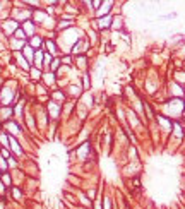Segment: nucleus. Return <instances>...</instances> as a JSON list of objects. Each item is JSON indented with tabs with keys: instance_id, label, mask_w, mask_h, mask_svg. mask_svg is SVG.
Returning <instances> with one entry per match:
<instances>
[{
	"instance_id": "f3484780",
	"label": "nucleus",
	"mask_w": 185,
	"mask_h": 209,
	"mask_svg": "<svg viewBox=\"0 0 185 209\" xmlns=\"http://www.w3.org/2000/svg\"><path fill=\"white\" fill-rule=\"evenodd\" d=\"M24 53L28 55V58H31V48H29V46H26V48H24Z\"/></svg>"
},
{
	"instance_id": "39448f33",
	"label": "nucleus",
	"mask_w": 185,
	"mask_h": 209,
	"mask_svg": "<svg viewBox=\"0 0 185 209\" xmlns=\"http://www.w3.org/2000/svg\"><path fill=\"white\" fill-rule=\"evenodd\" d=\"M16 28H17L16 21H7V22L4 24V29H5V31H14Z\"/></svg>"
},
{
	"instance_id": "a211bd4d",
	"label": "nucleus",
	"mask_w": 185,
	"mask_h": 209,
	"mask_svg": "<svg viewBox=\"0 0 185 209\" xmlns=\"http://www.w3.org/2000/svg\"><path fill=\"white\" fill-rule=\"evenodd\" d=\"M105 209H110V199H105Z\"/></svg>"
},
{
	"instance_id": "423d86ee",
	"label": "nucleus",
	"mask_w": 185,
	"mask_h": 209,
	"mask_svg": "<svg viewBox=\"0 0 185 209\" xmlns=\"http://www.w3.org/2000/svg\"><path fill=\"white\" fill-rule=\"evenodd\" d=\"M17 62H19V65L22 67V69H28V67H29V65H28V62H26V58H22L19 53H17Z\"/></svg>"
},
{
	"instance_id": "20e7f679",
	"label": "nucleus",
	"mask_w": 185,
	"mask_h": 209,
	"mask_svg": "<svg viewBox=\"0 0 185 209\" xmlns=\"http://www.w3.org/2000/svg\"><path fill=\"white\" fill-rule=\"evenodd\" d=\"M173 130H175V135H177V137H182V135H183V129H182V125L180 123H173Z\"/></svg>"
},
{
	"instance_id": "dca6fc26",
	"label": "nucleus",
	"mask_w": 185,
	"mask_h": 209,
	"mask_svg": "<svg viewBox=\"0 0 185 209\" xmlns=\"http://www.w3.org/2000/svg\"><path fill=\"white\" fill-rule=\"evenodd\" d=\"M113 26H115V28L122 26V19H120V17H117V19H115V24H113Z\"/></svg>"
},
{
	"instance_id": "7ed1b4c3",
	"label": "nucleus",
	"mask_w": 185,
	"mask_h": 209,
	"mask_svg": "<svg viewBox=\"0 0 185 209\" xmlns=\"http://www.w3.org/2000/svg\"><path fill=\"white\" fill-rule=\"evenodd\" d=\"M10 148L14 149V153H16V154H21V148H19V144H17V141L14 139V137H10Z\"/></svg>"
},
{
	"instance_id": "ddd939ff",
	"label": "nucleus",
	"mask_w": 185,
	"mask_h": 209,
	"mask_svg": "<svg viewBox=\"0 0 185 209\" xmlns=\"http://www.w3.org/2000/svg\"><path fill=\"white\" fill-rule=\"evenodd\" d=\"M34 60H36V65H41V52H38V53H36Z\"/></svg>"
},
{
	"instance_id": "4468645a",
	"label": "nucleus",
	"mask_w": 185,
	"mask_h": 209,
	"mask_svg": "<svg viewBox=\"0 0 185 209\" xmlns=\"http://www.w3.org/2000/svg\"><path fill=\"white\" fill-rule=\"evenodd\" d=\"M31 43H33L34 46H40V45H41V40H40V38H33V41H31Z\"/></svg>"
},
{
	"instance_id": "1a4fd4ad",
	"label": "nucleus",
	"mask_w": 185,
	"mask_h": 209,
	"mask_svg": "<svg viewBox=\"0 0 185 209\" xmlns=\"http://www.w3.org/2000/svg\"><path fill=\"white\" fill-rule=\"evenodd\" d=\"M160 123L166 129V130H170V122H168V120H164V117H160Z\"/></svg>"
},
{
	"instance_id": "9d476101",
	"label": "nucleus",
	"mask_w": 185,
	"mask_h": 209,
	"mask_svg": "<svg viewBox=\"0 0 185 209\" xmlns=\"http://www.w3.org/2000/svg\"><path fill=\"white\" fill-rule=\"evenodd\" d=\"M175 77H177L178 82H185V74H183V72H177V74H175Z\"/></svg>"
},
{
	"instance_id": "aec40b11",
	"label": "nucleus",
	"mask_w": 185,
	"mask_h": 209,
	"mask_svg": "<svg viewBox=\"0 0 185 209\" xmlns=\"http://www.w3.org/2000/svg\"><path fill=\"white\" fill-rule=\"evenodd\" d=\"M0 166H2V168H7V164H5L4 160H0Z\"/></svg>"
},
{
	"instance_id": "9b49d317",
	"label": "nucleus",
	"mask_w": 185,
	"mask_h": 209,
	"mask_svg": "<svg viewBox=\"0 0 185 209\" xmlns=\"http://www.w3.org/2000/svg\"><path fill=\"white\" fill-rule=\"evenodd\" d=\"M45 77H46V79H45V81H46V82H48V84H50V82H53V81H55V79H53V77H55V74H46V75H45Z\"/></svg>"
},
{
	"instance_id": "6e6552de",
	"label": "nucleus",
	"mask_w": 185,
	"mask_h": 209,
	"mask_svg": "<svg viewBox=\"0 0 185 209\" xmlns=\"http://www.w3.org/2000/svg\"><path fill=\"white\" fill-rule=\"evenodd\" d=\"M16 38H17V40H24V38H26V31H22V29H16Z\"/></svg>"
},
{
	"instance_id": "f257e3e1",
	"label": "nucleus",
	"mask_w": 185,
	"mask_h": 209,
	"mask_svg": "<svg viewBox=\"0 0 185 209\" xmlns=\"http://www.w3.org/2000/svg\"><path fill=\"white\" fill-rule=\"evenodd\" d=\"M98 26H99L101 29H105V28H110V26H111V17H110V16L99 17V21H98Z\"/></svg>"
},
{
	"instance_id": "6ab92c4d",
	"label": "nucleus",
	"mask_w": 185,
	"mask_h": 209,
	"mask_svg": "<svg viewBox=\"0 0 185 209\" xmlns=\"http://www.w3.org/2000/svg\"><path fill=\"white\" fill-rule=\"evenodd\" d=\"M2 154H4L5 158H10V154H9V151H7V149H4V151H2Z\"/></svg>"
},
{
	"instance_id": "0eeeda50",
	"label": "nucleus",
	"mask_w": 185,
	"mask_h": 209,
	"mask_svg": "<svg viewBox=\"0 0 185 209\" xmlns=\"http://www.w3.org/2000/svg\"><path fill=\"white\" fill-rule=\"evenodd\" d=\"M31 77H33L34 81H38V79H41V72L38 69H31Z\"/></svg>"
},
{
	"instance_id": "f03ea898",
	"label": "nucleus",
	"mask_w": 185,
	"mask_h": 209,
	"mask_svg": "<svg viewBox=\"0 0 185 209\" xmlns=\"http://www.w3.org/2000/svg\"><path fill=\"white\" fill-rule=\"evenodd\" d=\"M110 7H111V2L101 4V9L98 10V16H99V17H105V14H108V12H110Z\"/></svg>"
},
{
	"instance_id": "f8f14e48",
	"label": "nucleus",
	"mask_w": 185,
	"mask_h": 209,
	"mask_svg": "<svg viewBox=\"0 0 185 209\" xmlns=\"http://www.w3.org/2000/svg\"><path fill=\"white\" fill-rule=\"evenodd\" d=\"M46 46H48V50H50V52H55V50H57L55 43H52V41H48V43H46Z\"/></svg>"
},
{
	"instance_id": "2eb2a0df",
	"label": "nucleus",
	"mask_w": 185,
	"mask_h": 209,
	"mask_svg": "<svg viewBox=\"0 0 185 209\" xmlns=\"http://www.w3.org/2000/svg\"><path fill=\"white\" fill-rule=\"evenodd\" d=\"M2 180H4L5 185H9V183H10V176H9V175H4V178H2Z\"/></svg>"
}]
</instances>
